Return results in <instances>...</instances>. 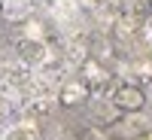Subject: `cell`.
I'll return each instance as SVG.
<instances>
[{
  "label": "cell",
  "mask_w": 152,
  "mask_h": 140,
  "mask_svg": "<svg viewBox=\"0 0 152 140\" xmlns=\"http://www.w3.org/2000/svg\"><path fill=\"white\" fill-rule=\"evenodd\" d=\"M149 9H152V0H137V15H143Z\"/></svg>",
  "instance_id": "5b68a950"
},
{
  "label": "cell",
  "mask_w": 152,
  "mask_h": 140,
  "mask_svg": "<svg viewBox=\"0 0 152 140\" xmlns=\"http://www.w3.org/2000/svg\"><path fill=\"white\" fill-rule=\"evenodd\" d=\"M18 49H21V55H28L31 61H40V58H43V52H40V46H37V43H21Z\"/></svg>",
  "instance_id": "277c9868"
},
{
  "label": "cell",
  "mask_w": 152,
  "mask_h": 140,
  "mask_svg": "<svg viewBox=\"0 0 152 140\" xmlns=\"http://www.w3.org/2000/svg\"><path fill=\"white\" fill-rule=\"evenodd\" d=\"M82 79H85L88 85H91L94 79L100 82V79H104V67H100V64H94V61H88V64L82 67Z\"/></svg>",
  "instance_id": "3957f363"
},
{
  "label": "cell",
  "mask_w": 152,
  "mask_h": 140,
  "mask_svg": "<svg viewBox=\"0 0 152 140\" xmlns=\"http://www.w3.org/2000/svg\"><path fill=\"white\" fill-rule=\"evenodd\" d=\"M113 100H116V107L122 113H140L146 107V92L140 85H119L116 95H113Z\"/></svg>",
  "instance_id": "6da1fadb"
},
{
  "label": "cell",
  "mask_w": 152,
  "mask_h": 140,
  "mask_svg": "<svg viewBox=\"0 0 152 140\" xmlns=\"http://www.w3.org/2000/svg\"><path fill=\"white\" fill-rule=\"evenodd\" d=\"M88 95H91V85H88L85 79H76V82H67L64 88H61L58 104H61V107H76V104H79V100H85Z\"/></svg>",
  "instance_id": "7a4b0ae2"
},
{
  "label": "cell",
  "mask_w": 152,
  "mask_h": 140,
  "mask_svg": "<svg viewBox=\"0 0 152 140\" xmlns=\"http://www.w3.org/2000/svg\"><path fill=\"white\" fill-rule=\"evenodd\" d=\"M134 140H152V131H146V134H137Z\"/></svg>",
  "instance_id": "8992f818"
}]
</instances>
